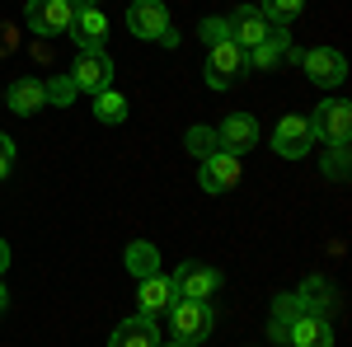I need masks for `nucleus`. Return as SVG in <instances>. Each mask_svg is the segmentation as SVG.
Masks as SVG:
<instances>
[{
  "mask_svg": "<svg viewBox=\"0 0 352 347\" xmlns=\"http://www.w3.org/2000/svg\"><path fill=\"white\" fill-rule=\"evenodd\" d=\"M160 320H169L174 343H188V347H197L202 338H212V328H217L212 300H184V295H174V300H169V310H164Z\"/></svg>",
  "mask_w": 352,
  "mask_h": 347,
  "instance_id": "nucleus-1",
  "label": "nucleus"
},
{
  "mask_svg": "<svg viewBox=\"0 0 352 347\" xmlns=\"http://www.w3.org/2000/svg\"><path fill=\"white\" fill-rule=\"evenodd\" d=\"M127 33L141 43H160V47H179V33L169 24L164 0H132L127 5Z\"/></svg>",
  "mask_w": 352,
  "mask_h": 347,
  "instance_id": "nucleus-2",
  "label": "nucleus"
},
{
  "mask_svg": "<svg viewBox=\"0 0 352 347\" xmlns=\"http://www.w3.org/2000/svg\"><path fill=\"white\" fill-rule=\"evenodd\" d=\"M310 136L324 146H348L352 136V104L348 99H320V108L310 113Z\"/></svg>",
  "mask_w": 352,
  "mask_h": 347,
  "instance_id": "nucleus-3",
  "label": "nucleus"
},
{
  "mask_svg": "<svg viewBox=\"0 0 352 347\" xmlns=\"http://www.w3.org/2000/svg\"><path fill=\"white\" fill-rule=\"evenodd\" d=\"M71 80H76V89H85V94L109 89L113 85V56L104 52V47H80V56L71 61Z\"/></svg>",
  "mask_w": 352,
  "mask_h": 347,
  "instance_id": "nucleus-4",
  "label": "nucleus"
},
{
  "mask_svg": "<svg viewBox=\"0 0 352 347\" xmlns=\"http://www.w3.org/2000/svg\"><path fill=\"white\" fill-rule=\"evenodd\" d=\"M71 19L76 10L66 0H28L24 5V24L38 33V38H56V33H71Z\"/></svg>",
  "mask_w": 352,
  "mask_h": 347,
  "instance_id": "nucleus-5",
  "label": "nucleus"
},
{
  "mask_svg": "<svg viewBox=\"0 0 352 347\" xmlns=\"http://www.w3.org/2000/svg\"><path fill=\"white\" fill-rule=\"evenodd\" d=\"M244 71V52L226 38V43H217V47H207V66H202V80L212 85V89H230V85L240 80Z\"/></svg>",
  "mask_w": 352,
  "mask_h": 347,
  "instance_id": "nucleus-6",
  "label": "nucleus"
},
{
  "mask_svg": "<svg viewBox=\"0 0 352 347\" xmlns=\"http://www.w3.org/2000/svg\"><path fill=\"white\" fill-rule=\"evenodd\" d=\"M310 146H315V136H310V117L287 113V117L272 127V150H277L282 160H305V155H310Z\"/></svg>",
  "mask_w": 352,
  "mask_h": 347,
  "instance_id": "nucleus-7",
  "label": "nucleus"
},
{
  "mask_svg": "<svg viewBox=\"0 0 352 347\" xmlns=\"http://www.w3.org/2000/svg\"><path fill=\"white\" fill-rule=\"evenodd\" d=\"M169 282H174V295H184V300H212L221 287V272L207 263H179Z\"/></svg>",
  "mask_w": 352,
  "mask_h": 347,
  "instance_id": "nucleus-8",
  "label": "nucleus"
},
{
  "mask_svg": "<svg viewBox=\"0 0 352 347\" xmlns=\"http://www.w3.org/2000/svg\"><path fill=\"white\" fill-rule=\"evenodd\" d=\"M300 66L320 89H333V85L348 80V61H343L338 47H310V52H300Z\"/></svg>",
  "mask_w": 352,
  "mask_h": 347,
  "instance_id": "nucleus-9",
  "label": "nucleus"
},
{
  "mask_svg": "<svg viewBox=\"0 0 352 347\" xmlns=\"http://www.w3.org/2000/svg\"><path fill=\"white\" fill-rule=\"evenodd\" d=\"M272 28H277V24H272L258 5H244V10H235V14H230V43H235L240 52H254V47L268 38Z\"/></svg>",
  "mask_w": 352,
  "mask_h": 347,
  "instance_id": "nucleus-10",
  "label": "nucleus"
},
{
  "mask_svg": "<svg viewBox=\"0 0 352 347\" xmlns=\"http://www.w3.org/2000/svg\"><path fill=\"white\" fill-rule=\"evenodd\" d=\"M217 146L226 155H244V150H254L258 146V122L249 117V113H226L217 127Z\"/></svg>",
  "mask_w": 352,
  "mask_h": 347,
  "instance_id": "nucleus-11",
  "label": "nucleus"
},
{
  "mask_svg": "<svg viewBox=\"0 0 352 347\" xmlns=\"http://www.w3.org/2000/svg\"><path fill=\"white\" fill-rule=\"evenodd\" d=\"M240 183V155H226V150H217V155H207L202 160V174H197V188L202 192H230V188Z\"/></svg>",
  "mask_w": 352,
  "mask_h": 347,
  "instance_id": "nucleus-12",
  "label": "nucleus"
},
{
  "mask_svg": "<svg viewBox=\"0 0 352 347\" xmlns=\"http://www.w3.org/2000/svg\"><path fill=\"white\" fill-rule=\"evenodd\" d=\"M292 47H296V43H292V28L277 24L268 38H263V43L254 47V52H244V61H249L254 71H277V66L287 61V52H292Z\"/></svg>",
  "mask_w": 352,
  "mask_h": 347,
  "instance_id": "nucleus-13",
  "label": "nucleus"
},
{
  "mask_svg": "<svg viewBox=\"0 0 352 347\" xmlns=\"http://www.w3.org/2000/svg\"><path fill=\"white\" fill-rule=\"evenodd\" d=\"M287 343L292 347H333L329 315H296V320L287 324Z\"/></svg>",
  "mask_w": 352,
  "mask_h": 347,
  "instance_id": "nucleus-14",
  "label": "nucleus"
},
{
  "mask_svg": "<svg viewBox=\"0 0 352 347\" xmlns=\"http://www.w3.org/2000/svg\"><path fill=\"white\" fill-rule=\"evenodd\" d=\"M109 347H160V324L146 320V315H132V320H122L113 328Z\"/></svg>",
  "mask_w": 352,
  "mask_h": 347,
  "instance_id": "nucleus-15",
  "label": "nucleus"
},
{
  "mask_svg": "<svg viewBox=\"0 0 352 347\" xmlns=\"http://www.w3.org/2000/svg\"><path fill=\"white\" fill-rule=\"evenodd\" d=\"M169 300H174V282L169 277H141V287H136V305H141V315L146 320H160L164 310H169Z\"/></svg>",
  "mask_w": 352,
  "mask_h": 347,
  "instance_id": "nucleus-16",
  "label": "nucleus"
},
{
  "mask_svg": "<svg viewBox=\"0 0 352 347\" xmlns=\"http://www.w3.org/2000/svg\"><path fill=\"white\" fill-rule=\"evenodd\" d=\"M71 38H76V47H104V38H109V14H104L99 5H94V10H76Z\"/></svg>",
  "mask_w": 352,
  "mask_h": 347,
  "instance_id": "nucleus-17",
  "label": "nucleus"
},
{
  "mask_svg": "<svg viewBox=\"0 0 352 347\" xmlns=\"http://www.w3.org/2000/svg\"><path fill=\"white\" fill-rule=\"evenodd\" d=\"M47 104V94H43V80H14L10 89H5V104L0 108H10V113H19V117H33L38 108Z\"/></svg>",
  "mask_w": 352,
  "mask_h": 347,
  "instance_id": "nucleus-18",
  "label": "nucleus"
},
{
  "mask_svg": "<svg viewBox=\"0 0 352 347\" xmlns=\"http://www.w3.org/2000/svg\"><path fill=\"white\" fill-rule=\"evenodd\" d=\"M292 295H296L300 315H329V305H333V282H329V277H305L300 291H292Z\"/></svg>",
  "mask_w": 352,
  "mask_h": 347,
  "instance_id": "nucleus-19",
  "label": "nucleus"
},
{
  "mask_svg": "<svg viewBox=\"0 0 352 347\" xmlns=\"http://www.w3.org/2000/svg\"><path fill=\"white\" fill-rule=\"evenodd\" d=\"M122 263H127V272H132L136 282H141V277H155V272H160V249L151 240H132L127 254H122Z\"/></svg>",
  "mask_w": 352,
  "mask_h": 347,
  "instance_id": "nucleus-20",
  "label": "nucleus"
},
{
  "mask_svg": "<svg viewBox=\"0 0 352 347\" xmlns=\"http://www.w3.org/2000/svg\"><path fill=\"white\" fill-rule=\"evenodd\" d=\"M94 117H99L104 127H122V122H127V99H122L113 85L99 89V94H94Z\"/></svg>",
  "mask_w": 352,
  "mask_h": 347,
  "instance_id": "nucleus-21",
  "label": "nucleus"
},
{
  "mask_svg": "<svg viewBox=\"0 0 352 347\" xmlns=\"http://www.w3.org/2000/svg\"><path fill=\"white\" fill-rule=\"evenodd\" d=\"M184 146H188L197 160L217 155V150H221V146H217V127H202V122H197V127H188V132H184Z\"/></svg>",
  "mask_w": 352,
  "mask_h": 347,
  "instance_id": "nucleus-22",
  "label": "nucleus"
},
{
  "mask_svg": "<svg viewBox=\"0 0 352 347\" xmlns=\"http://www.w3.org/2000/svg\"><path fill=\"white\" fill-rule=\"evenodd\" d=\"M43 94H47V104H52V108H71L80 89H76L71 76H52V80H43Z\"/></svg>",
  "mask_w": 352,
  "mask_h": 347,
  "instance_id": "nucleus-23",
  "label": "nucleus"
},
{
  "mask_svg": "<svg viewBox=\"0 0 352 347\" xmlns=\"http://www.w3.org/2000/svg\"><path fill=\"white\" fill-rule=\"evenodd\" d=\"M258 10H263V14H268L272 24H292V19H296L300 10H305V0H263V5H258Z\"/></svg>",
  "mask_w": 352,
  "mask_h": 347,
  "instance_id": "nucleus-24",
  "label": "nucleus"
},
{
  "mask_svg": "<svg viewBox=\"0 0 352 347\" xmlns=\"http://www.w3.org/2000/svg\"><path fill=\"white\" fill-rule=\"evenodd\" d=\"M348 169H352L348 146H324V174H329V179H333V183H343V179H348Z\"/></svg>",
  "mask_w": 352,
  "mask_h": 347,
  "instance_id": "nucleus-25",
  "label": "nucleus"
},
{
  "mask_svg": "<svg viewBox=\"0 0 352 347\" xmlns=\"http://www.w3.org/2000/svg\"><path fill=\"white\" fill-rule=\"evenodd\" d=\"M197 38H202L207 47L226 43V38H230V19H226V14H207V19H202V28H197Z\"/></svg>",
  "mask_w": 352,
  "mask_h": 347,
  "instance_id": "nucleus-26",
  "label": "nucleus"
},
{
  "mask_svg": "<svg viewBox=\"0 0 352 347\" xmlns=\"http://www.w3.org/2000/svg\"><path fill=\"white\" fill-rule=\"evenodd\" d=\"M300 315V305H296V295H277L272 300V320H282V324H292Z\"/></svg>",
  "mask_w": 352,
  "mask_h": 347,
  "instance_id": "nucleus-27",
  "label": "nucleus"
},
{
  "mask_svg": "<svg viewBox=\"0 0 352 347\" xmlns=\"http://www.w3.org/2000/svg\"><path fill=\"white\" fill-rule=\"evenodd\" d=\"M10 164H14V141H10V136L0 132V179L10 174Z\"/></svg>",
  "mask_w": 352,
  "mask_h": 347,
  "instance_id": "nucleus-28",
  "label": "nucleus"
},
{
  "mask_svg": "<svg viewBox=\"0 0 352 347\" xmlns=\"http://www.w3.org/2000/svg\"><path fill=\"white\" fill-rule=\"evenodd\" d=\"M268 338H272V343H287V324L272 320V324H268Z\"/></svg>",
  "mask_w": 352,
  "mask_h": 347,
  "instance_id": "nucleus-29",
  "label": "nucleus"
},
{
  "mask_svg": "<svg viewBox=\"0 0 352 347\" xmlns=\"http://www.w3.org/2000/svg\"><path fill=\"white\" fill-rule=\"evenodd\" d=\"M5 267H10V244L0 240V277H5Z\"/></svg>",
  "mask_w": 352,
  "mask_h": 347,
  "instance_id": "nucleus-30",
  "label": "nucleus"
},
{
  "mask_svg": "<svg viewBox=\"0 0 352 347\" xmlns=\"http://www.w3.org/2000/svg\"><path fill=\"white\" fill-rule=\"evenodd\" d=\"M66 5H71V10H94L99 0H66Z\"/></svg>",
  "mask_w": 352,
  "mask_h": 347,
  "instance_id": "nucleus-31",
  "label": "nucleus"
},
{
  "mask_svg": "<svg viewBox=\"0 0 352 347\" xmlns=\"http://www.w3.org/2000/svg\"><path fill=\"white\" fill-rule=\"evenodd\" d=\"M5 305H10V295H5V287H0V315H5Z\"/></svg>",
  "mask_w": 352,
  "mask_h": 347,
  "instance_id": "nucleus-32",
  "label": "nucleus"
},
{
  "mask_svg": "<svg viewBox=\"0 0 352 347\" xmlns=\"http://www.w3.org/2000/svg\"><path fill=\"white\" fill-rule=\"evenodd\" d=\"M160 347H188V343H174V338H169V343H160Z\"/></svg>",
  "mask_w": 352,
  "mask_h": 347,
  "instance_id": "nucleus-33",
  "label": "nucleus"
},
{
  "mask_svg": "<svg viewBox=\"0 0 352 347\" xmlns=\"http://www.w3.org/2000/svg\"><path fill=\"white\" fill-rule=\"evenodd\" d=\"M0 104H5V89H0Z\"/></svg>",
  "mask_w": 352,
  "mask_h": 347,
  "instance_id": "nucleus-34",
  "label": "nucleus"
},
{
  "mask_svg": "<svg viewBox=\"0 0 352 347\" xmlns=\"http://www.w3.org/2000/svg\"><path fill=\"white\" fill-rule=\"evenodd\" d=\"M258 5H263V0H258Z\"/></svg>",
  "mask_w": 352,
  "mask_h": 347,
  "instance_id": "nucleus-35",
  "label": "nucleus"
}]
</instances>
